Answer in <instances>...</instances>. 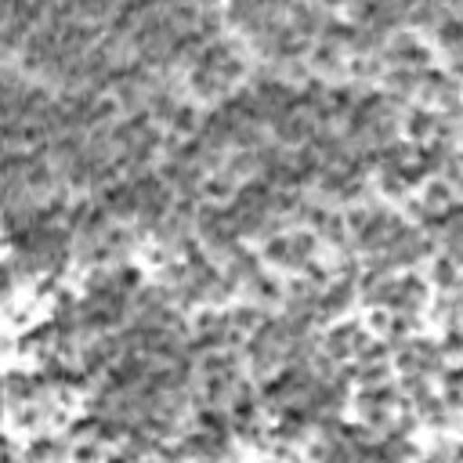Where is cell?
Returning a JSON list of instances; mask_svg holds the SVG:
<instances>
[{"mask_svg":"<svg viewBox=\"0 0 463 463\" xmlns=\"http://www.w3.org/2000/svg\"><path fill=\"white\" fill-rule=\"evenodd\" d=\"M362 336H365V326L336 318V322H326V329L318 333V351L326 358H333V362H347Z\"/></svg>","mask_w":463,"mask_h":463,"instance_id":"obj_1","label":"cell"},{"mask_svg":"<svg viewBox=\"0 0 463 463\" xmlns=\"http://www.w3.org/2000/svg\"><path fill=\"white\" fill-rule=\"evenodd\" d=\"M398 134H405L409 141H430L434 134H438V109H430V105H416V109H409V112H402V119H398Z\"/></svg>","mask_w":463,"mask_h":463,"instance_id":"obj_2","label":"cell"},{"mask_svg":"<svg viewBox=\"0 0 463 463\" xmlns=\"http://www.w3.org/2000/svg\"><path fill=\"white\" fill-rule=\"evenodd\" d=\"M282 293H286V282H282V279H275V275H268L264 268L246 282V300L260 304L264 311L279 307V304H282Z\"/></svg>","mask_w":463,"mask_h":463,"instance_id":"obj_3","label":"cell"},{"mask_svg":"<svg viewBox=\"0 0 463 463\" xmlns=\"http://www.w3.org/2000/svg\"><path fill=\"white\" fill-rule=\"evenodd\" d=\"M188 90H192V98H203V101H221L232 87L213 72V69H203V65H192L188 69Z\"/></svg>","mask_w":463,"mask_h":463,"instance_id":"obj_4","label":"cell"},{"mask_svg":"<svg viewBox=\"0 0 463 463\" xmlns=\"http://www.w3.org/2000/svg\"><path fill=\"white\" fill-rule=\"evenodd\" d=\"M420 203H423L427 210H449L452 203H459V188L449 184L445 177L430 174V177L420 184Z\"/></svg>","mask_w":463,"mask_h":463,"instance_id":"obj_5","label":"cell"},{"mask_svg":"<svg viewBox=\"0 0 463 463\" xmlns=\"http://www.w3.org/2000/svg\"><path fill=\"white\" fill-rule=\"evenodd\" d=\"M264 307L260 304H253V300H242V304H224V318H228V329H235V333H242V336H250L260 322H264Z\"/></svg>","mask_w":463,"mask_h":463,"instance_id":"obj_6","label":"cell"},{"mask_svg":"<svg viewBox=\"0 0 463 463\" xmlns=\"http://www.w3.org/2000/svg\"><path fill=\"white\" fill-rule=\"evenodd\" d=\"M199 123H203V109L195 101H177L170 119L163 123V130L177 134V137H188V134H199Z\"/></svg>","mask_w":463,"mask_h":463,"instance_id":"obj_7","label":"cell"},{"mask_svg":"<svg viewBox=\"0 0 463 463\" xmlns=\"http://www.w3.org/2000/svg\"><path fill=\"white\" fill-rule=\"evenodd\" d=\"M430 282H434V293L438 289H459V257L452 253H434L430 257Z\"/></svg>","mask_w":463,"mask_h":463,"instance_id":"obj_8","label":"cell"},{"mask_svg":"<svg viewBox=\"0 0 463 463\" xmlns=\"http://www.w3.org/2000/svg\"><path fill=\"white\" fill-rule=\"evenodd\" d=\"M22 456H29V459L72 456V441H69V434H65V438H58V434H36V441H29V445L22 449Z\"/></svg>","mask_w":463,"mask_h":463,"instance_id":"obj_9","label":"cell"},{"mask_svg":"<svg viewBox=\"0 0 463 463\" xmlns=\"http://www.w3.org/2000/svg\"><path fill=\"white\" fill-rule=\"evenodd\" d=\"M235 188H239V181H235V177H228L224 170H210V174L203 177L199 199H210V203H228V199L235 195Z\"/></svg>","mask_w":463,"mask_h":463,"instance_id":"obj_10","label":"cell"},{"mask_svg":"<svg viewBox=\"0 0 463 463\" xmlns=\"http://www.w3.org/2000/svg\"><path fill=\"white\" fill-rule=\"evenodd\" d=\"M376 188H380V195H387V199H405L412 188L402 181V174L398 170H376Z\"/></svg>","mask_w":463,"mask_h":463,"instance_id":"obj_11","label":"cell"},{"mask_svg":"<svg viewBox=\"0 0 463 463\" xmlns=\"http://www.w3.org/2000/svg\"><path fill=\"white\" fill-rule=\"evenodd\" d=\"M4 412H7V398H4V387H0V423H4Z\"/></svg>","mask_w":463,"mask_h":463,"instance_id":"obj_12","label":"cell"}]
</instances>
